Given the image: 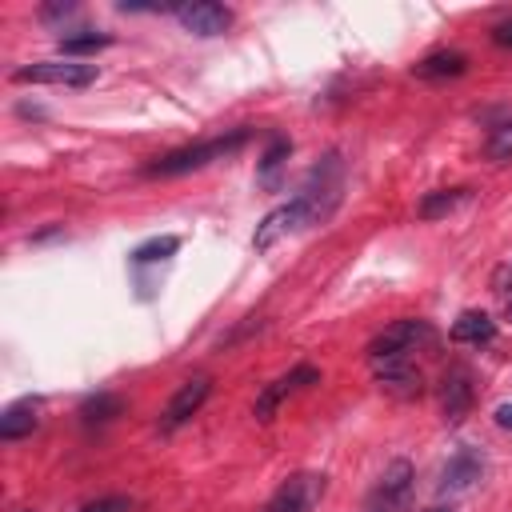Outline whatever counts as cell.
Returning <instances> with one entry per match:
<instances>
[{
	"mask_svg": "<svg viewBox=\"0 0 512 512\" xmlns=\"http://www.w3.org/2000/svg\"><path fill=\"white\" fill-rule=\"evenodd\" d=\"M248 136H252L248 128H236V132H228V136H212V140H204V144H188V148L164 152V156H156L144 172H148V176H184V172L208 168V164H216V160L236 156V152L248 144Z\"/></svg>",
	"mask_w": 512,
	"mask_h": 512,
	"instance_id": "1",
	"label": "cell"
},
{
	"mask_svg": "<svg viewBox=\"0 0 512 512\" xmlns=\"http://www.w3.org/2000/svg\"><path fill=\"white\" fill-rule=\"evenodd\" d=\"M340 192H344V164H340L336 152H328V156L312 168V176L304 180V188H300L296 196L308 204L312 224H324V220L332 216V208L340 204Z\"/></svg>",
	"mask_w": 512,
	"mask_h": 512,
	"instance_id": "2",
	"label": "cell"
},
{
	"mask_svg": "<svg viewBox=\"0 0 512 512\" xmlns=\"http://www.w3.org/2000/svg\"><path fill=\"white\" fill-rule=\"evenodd\" d=\"M96 80V64L84 60H36L12 72V84H64V88H88Z\"/></svg>",
	"mask_w": 512,
	"mask_h": 512,
	"instance_id": "3",
	"label": "cell"
},
{
	"mask_svg": "<svg viewBox=\"0 0 512 512\" xmlns=\"http://www.w3.org/2000/svg\"><path fill=\"white\" fill-rule=\"evenodd\" d=\"M436 332L428 320H392L380 336H372L368 344V360H388V356H412L416 348L432 344Z\"/></svg>",
	"mask_w": 512,
	"mask_h": 512,
	"instance_id": "4",
	"label": "cell"
},
{
	"mask_svg": "<svg viewBox=\"0 0 512 512\" xmlns=\"http://www.w3.org/2000/svg\"><path fill=\"white\" fill-rule=\"evenodd\" d=\"M300 228H312V212H308V204H304L300 196H292L288 204L272 208V212L256 224V232H252V248H256V252H268L280 236L300 232Z\"/></svg>",
	"mask_w": 512,
	"mask_h": 512,
	"instance_id": "5",
	"label": "cell"
},
{
	"mask_svg": "<svg viewBox=\"0 0 512 512\" xmlns=\"http://www.w3.org/2000/svg\"><path fill=\"white\" fill-rule=\"evenodd\" d=\"M484 472H488V460H484V452L480 448H472V444H464V448H456L452 456H448V464L440 468V496H460V492H472L480 480H484Z\"/></svg>",
	"mask_w": 512,
	"mask_h": 512,
	"instance_id": "6",
	"label": "cell"
},
{
	"mask_svg": "<svg viewBox=\"0 0 512 512\" xmlns=\"http://www.w3.org/2000/svg\"><path fill=\"white\" fill-rule=\"evenodd\" d=\"M412 496V464L408 460H392L380 480L368 492V512H404Z\"/></svg>",
	"mask_w": 512,
	"mask_h": 512,
	"instance_id": "7",
	"label": "cell"
},
{
	"mask_svg": "<svg viewBox=\"0 0 512 512\" xmlns=\"http://www.w3.org/2000/svg\"><path fill=\"white\" fill-rule=\"evenodd\" d=\"M324 496V476L320 472H292L276 492L272 500L264 504V512H312Z\"/></svg>",
	"mask_w": 512,
	"mask_h": 512,
	"instance_id": "8",
	"label": "cell"
},
{
	"mask_svg": "<svg viewBox=\"0 0 512 512\" xmlns=\"http://www.w3.org/2000/svg\"><path fill=\"white\" fill-rule=\"evenodd\" d=\"M308 384H320V372L312 368V364H296L292 372H284V376H276L260 396H256V404H252V416L260 420V424H268L272 416H276V408L292 396V392H300V388H308Z\"/></svg>",
	"mask_w": 512,
	"mask_h": 512,
	"instance_id": "9",
	"label": "cell"
},
{
	"mask_svg": "<svg viewBox=\"0 0 512 512\" xmlns=\"http://www.w3.org/2000/svg\"><path fill=\"white\" fill-rule=\"evenodd\" d=\"M376 368V384L396 396V400H416L424 392V376L420 368L412 364V356H388V360H372Z\"/></svg>",
	"mask_w": 512,
	"mask_h": 512,
	"instance_id": "10",
	"label": "cell"
},
{
	"mask_svg": "<svg viewBox=\"0 0 512 512\" xmlns=\"http://www.w3.org/2000/svg\"><path fill=\"white\" fill-rule=\"evenodd\" d=\"M472 396H476L472 372L464 364H448V372L440 380V412H444V420L448 424H460L472 412Z\"/></svg>",
	"mask_w": 512,
	"mask_h": 512,
	"instance_id": "11",
	"label": "cell"
},
{
	"mask_svg": "<svg viewBox=\"0 0 512 512\" xmlns=\"http://www.w3.org/2000/svg\"><path fill=\"white\" fill-rule=\"evenodd\" d=\"M176 20L184 32L192 36H224L232 28V12L224 4H212V0H196V4H180L176 8Z\"/></svg>",
	"mask_w": 512,
	"mask_h": 512,
	"instance_id": "12",
	"label": "cell"
},
{
	"mask_svg": "<svg viewBox=\"0 0 512 512\" xmlns=\"http://www.w3.org/2000/svg\"><path fill=\"white\" fill-rule=\"evenodd\" d=\"M208 392H212V380H208V376H192V380H184V384L172 392V400H168V408H164V416H160V428H164V432L180 428L188 416H196V412L204 408Z\"/></svg>",
	"mask_w": 512,
	"mask_h": 512,
	"instance_id": "13",
	"label": "cell"
},
{
	"mask_svg": "<svg viewBox=\"0 0 512 512\" xmlns=\"http://www.w3.org/2000/svg\"><path fill=\"white\" fill-rule=\"evenodd\" d=\"M36 424H40V400L36 396H24V400H16V404H8L0 412V440H20Z\"/></svg>",
	"mask_w": 512,
	"mask_h": 512,
	"instance_id": "14",
	"label": "cell"
},
{
	"mask_svg": "<svg viewBox=\"0 0 512 512\" xmlns=\"http://www.w3.org/2000/svg\"><path fill=\"white\" fill-rule=\"evenodd\" d=\"M420 80H448V76H464L468 72V56L456 52V48H440V52H428L416 68H412Z\"/></svg>",
	"mask_w": 512,
	"mask_h": 512,
	"instance_id": "15",
	"label": "cell"
},
{
	"mask_svg": "<svg viewBox=\"0 0 512 512\" xmlns=\"http://www.w3.org/2000/svg\"><path fill=\"white\" fill-rule=\"evenodd\" d=\"M288 152H292V140L288 136H272L268 140V148H264V156L256 164V180L264 188H280V168L288 164Z\"/></svg>",
	"mask_w": 512,
	"mask_h": 512,
	"instance_id": "16",
	"label": "cell"
},
{
	"mask_svg": "<svg viewBox=\"0 0 512 512\" xmlns=\"http://www.w3.org/2000/svg\"><path fill=\"white\" fill-rule=\"evenodd\" d=\"M496 336V320L488 312H460L452 324V340L456 344H488Z\"/></svg>",
	"mask_w": 512,
	"mask_h": 512,
	"instance_id": "17",
	"label": "cell"
},
{
	"mask_svg": "<svg viewBox=\"0 0 512 512\" xmlns=\"http://www.w3.org/2000/svg\"><path fill=\"white\" fill-rule=\"evenodd\" d=\"M468 200V188H436V192H428L420 204H416V212L424 216V220H440V216H448L456 204H464Z\"/></svg>",
	"mask_w": 512,
	"mask_h": 512,
	"instance_id": "18",
	"label": "cell"
},
{
	"mask_svg": "<svg viewBox=\"0 0 512 512\" xmlns=\"http://www.w3.org/2000/svg\"><path fill=\"white\" fill-rule=\"evenodd\" d=\"M176 248H180V236H152V240L136 244L128 260H132V264H156V260H168Z\"/></svg>",
	"mask_w": 512,
	"mask_h": 512,
	"instance_id": "19",
	"label": "cell"
},
{
	"mask_svg": "<svg viewBox=\"0 0 512 512\" xmlns=\"http://www.w3.org/2000/svg\"><path fill=\"white\" fill-rule=\"evenodd\" d=\"M108 44H112L108 32H84V36H64V40H60V52H64L68 60H76V56L100 52V48H108Z\"/></svg>",
	"mask_w": 512,
	"mask_h": 512,
	"instance_id": "20",
	"label": "cell"
},
{
	"mask_svg": "<svg viewBox=\"0 0 512 512\" xmlns=\"http://www.w3.org/2000/svg\"><path fill=\"white\" fill-rule=\"evenodd\" d=\"M116 412H120V400H116V396H96V400H88V404L80 408L84 424H104V420H112Z\"/></svg>",
	"mask_w": 512,
	"mask_h": 512,
	"instance_id": "21",
	"label": "cell"
},
{
	"mask_svg": "<svg viewBox=\"0 0 512 512\" xmlns=\"http://www.w3.org/2000/svg\"><path fill=\"white\" fill-rule=\"evenodd\" d=\"M488 160H512V120L508 124H500L492 136H488Z\"/></svg>",
	"mask_w": 512,
	"mask_h": 512,
	"instance_id": "22",
	"label": "cell"
},
{
	"mask_svg": "<svg viewBox=\"0 0 512 512\" xmlns=\"http://www.w3.org/2000/svg\"><path fill=\"white\" fill-rule=\"evenodd\" d=\"M80 512H128V496H104V500L84 504Z\"/></svg>",
	"mask_w": 512,
	"mask_h": 512,
	"instance_id": "23",
	"label": "cell"
},
{
	"mask_svg": "<svg viewBox=\"0 0 512 512\" xmlns=\"http://www.w3.org/2000/svg\"><path fill=\"white\" fill-rule=\"evenodd\" d=\"M72 12H76V4H48V8H40V20H64Z\"/></svg>",
	"mask_w": 512,
	"mask_h": 512,
	"instance_id": "24",
	"label": "cell"
},
{
	"mask_svg": "<svg viewBox=\"0 0 512 512\" xmlns=\"http://www.w3.org/2000/svg\"><path fill=\"white\" fill-rule=\"evenodd\" d=\"M508 280H512V260L496 268V276H492V288H496V292H508Z\"/></svg>",
	"mask_w": 512,
	"mask_h": 512,
	"instance_id": "25",
	"label": "cell"
},
{
	"mask_svg": "<svg viewBox=\"0 0 512 512\" xmlns=\"http://www.w3.org/2000/svg\"><path fill=\"white\" fill-rule=\"evenodd\" d=\"M492 40H496L500 48H512V20H504V24H496V28H492Z\"/></svg>",
	"mask_w": 512,
	"mask_h": 512,
	"instance_id": "26",
	"label": "cell"
},
{
	"mask_svg": "<svg viewBox=\"0 0 512 512\" xmlns=\"http://www.w3.org/2000/svg\"><path fill=\"white\" fill-rule=\"evenodd\" d=\"M492 416H496V424H500L504 432H512V400H504V404H496V412H492Z\"/></svg>",
	"mask_w": 512,
	"mask_h": 512,
	"instance_id": "27",
	"label": "cell"
},
{
	"mask_svg": "<svg viewBox=\"0 0 512 512\" xmlns=\"http://www.w3.org/2000/svg\"><path fill=\"white\" fill-rule=\"evenodd\" d=\"M504 316H508V320H512V296H508V304H504Z\"/></svg>",
	"mask_w": 512,
	"mask_h": 512,
	"instance_id": "28",
	"label": "cell"
},
{
	"mask_svg": "<svg viewBox=\"0 0 512 512\" xmlns=\"http://www.w3.org/2000/svg\"><path fill=\"white\" fill-rule=\"evenodd\" d=\"M424 512H452V508H424Z\"/></svg>",
	"mask_w": 512,
	"mask_h": 512,
	"instance_id": "29",
	"label": "cell"
},
{
	"mask_svg": "<svg viewBox=\"0 0 512 512\" xmlns=\"http://www.w3.org/2000/svg\"><path fill=\"white\" fill-rule=\"evenodd\" d=\"M16 512H32V508H16Z\"/></svg>",
	"mask_w": 512,
	"mask_h": 512,
	"instance_id": "30",
	"label": "cell"
}]
</instances>
